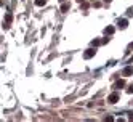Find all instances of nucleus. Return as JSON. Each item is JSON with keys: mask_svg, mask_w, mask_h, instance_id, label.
Masks as SVG:
<instances>
[{"mask_svg": "<svg viewBox=\"0 0 133 122\" xmlns=\"http://www.w3.org/2000/svg\"><path fill=\"white\" fill-rule=\"evenodd\" d=\"M95 52H96V50H93V48L85 50V53H83V58H85V60H90V58H93V56H95Z\"/></svg>", "mask_w": 133, "mask_h": 122, "instance_id": "1", "label": "nucleus"}, {"mask_svg": "<svg viewBox=\"0 0 133 122\" xmlns=\"http://www.w3.org/2000/svg\"><path fill=\"white\" fill-rule=\"evenodd\" d=\"M108 101H109V103H117V101H119V93H116V92L111 93V95L108 97Z\"/></svg>", "mask_w": 133, "mask_h": 122, "instance_id": "2", "label": "nucleus"}, {"mask_svg": "<svg viewBox=\"0 0 133 122\" xmlns=\"http://www.w3.org/2000/svg\"><path fill=\"white\" fill-rule=\"evenodd\" d=\"M122 74H123V76H131V74H133V66H127L125 69L122 71Z\"/></svg>", "mask_w": 133, "mask_h": 122, "instance_id": "3", "label": "nucleus"}, {"mask_svg": "<svg viewBox=\"0 0 133 122\" xmlns=\"http://www.w3.org/2000/svg\"><path fill=\"white\" fill-rule=\"evenodd\" d=\"M114 31H116V29H114L112 26H108L106 29H104V34H106V35H112V34H114Z\"/></svg>", "mask_w": 133, "mask_h": 122, "instance_id": "4", "label": "nucleus"}, {"mask_svg": "<svg viewBox=\"0 0 133 122\" xmlns=\"http://www.w3.org/2000/svg\"><path fill=\"white\" fill-rule=\"evenodd\" d=\"M127 26H128V21L127 20H120L119 21V27H120V29H125Z\"/></svg>", "mask_w": 133, "mask_h": 122, "instance_id": "5", "label": "nucleus"}, {"mask_svg": "<svg viewBox=\"0 0 133 122\" xmlns=\"http://www.w3.org/2000/svg\"><path fill=\"white\" fill-rule=\"evenodd\" d=\"M123 85H125V82L120 79V80H117V82H116V85H114V87H116V88H122Z\"/></svg>", "mask_w": 133, "mask_h": 122, "instance_id": "6", "label": "nucleus"}, {"mask_svg": "<svg viewBox=\"0 0 133 122\" xmlns=\"http://www.w3.org/2000/svg\"><path fill=\"white\" fill-rule=\"evenodd\" d=\"M45 3H46V0H35V5L37 7H43Z\"/></svg>", "mask_w": 133, "mask_h": 122, "instance_id": "7", "label": "nucleus"}, {"mask_svg": "<svg viewBox=\"0 0 133 122\" xmlns=\"http://www.w3.org/2000/svg\"><path fill=\"white\" fill-rule=\"evenodd\" d=\"M101 43H104V40H99V39H95V40L91 42V45H95V47H96V45H101Z\"/></svg>", "mask_w": 133, "mask_h": 122, "instance_id": "8", "label": "nucleus"}, {"mask_svg": "<svg viewBox=\"0 0 133 122\" xmlns=\"http://www.w3.org/2000/svg\"><path fill=\"white\" fill-rule=\"evenodd\" d=\"M69 10V3H63L61 5V11H68Z\"/></svg>", "mask_w": 133, "mask_h": 122, "instance_id": "9", "label": "nucleus"}, {"mask_svg": "<svg viewBox=\"0 0 133 122\" xmlns=\"http://www.w3.org/2000/svg\"><path fill=\"white\" fill-rule=\"evenodd\" d=\"M127 92H128V93H133V84H131V85L127 88Z\"/></svg>", "mask_w": 133, "mask_h": 122, "instance_id": "10", "label": "nucleus"}, {"mask_svg": "<svg viewBox=\"0 0 133 122\" xmlns=\"http://www.w3.org/2000/svg\"><path fill=\"white\" fill-rule=\"evenodd\" d=\"M128 63H133V56H131V58H130V61H128Z\"/></svg>", "mask_w": 133, "mask_h": 122, "instance_id": "11", "label": "nucleus"}, {"mask_svg": "<svg viewBox=\"0 0 133 122\" xmlns=\"http://www.w3.org/2000/svg\"><path fill=\"white\" fill-rule=\"evenodd\" d=\"M104 2H106V3H109V2H112V0H104Z\"/></svg>", "mask_w": 133, "mask_h": 122, "instance_id": "12", "label": "nucleus"}, {"mask_svg": "<svg viewBox=\"0 0 133 122\" xmlns=\"http://www.w3.org/2000/svg\"><path fill=\"white\" fill-rule=\"evenodd\" d=\"M77 2H79V3H82V2H85V0H77Z\"/></svg>", "mask_w": 133, "mask_h": 122, "instance_id": "13", "label": "nucleus"}, {"mask_svg": "<svg viewBox=\"0 0 133 122\" xmlns=\"http://www.w3.org/2000/svg\"><path fill=\"white\" fill-rule=\"evenodd\" d=\"M130 48H131V50H133V43H130Z\"/></svg>", "mask_w": 133, "mask_h": 122, "instance_id": "14", "label": "nucleus"}, {"mask_svg": "<svg viewBox=\"0 0 133 122\" xmlns=\"http://www.w3.org/2000/svg\"><path fill=\"white\" fill-rule=\"evenodd\" d=\"M59 2H64V0H59Z\"/></svg>", "mask_w": 133, "mask_h": 122, "instance_id": "15", "label": "nucleus"}]
</instances>
